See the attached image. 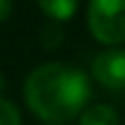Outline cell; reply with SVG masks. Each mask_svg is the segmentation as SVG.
<instances>
[{"mask_svg": "<svg viewBox=\"0 0 125 125\" xmlns=\"http://www.w3.org/2000/svg\"><path fill=\"white\" fill-rule=\"evenodd\" d=\"M90 95L88 74L70 62H42L23 81L26 107L46 125H65L79 118Z\"/></svg>", "mask_w": 125, "mask_h": 125, "instance_id": "1", "label": "cell"}, {"mask_svg": "<svg viewBox=\"0 0 125 125\" xmlns=\"http://www.w3.org/2000/svg\"><path fill=\"white\" fill-rule=\"evenodd\" d=\"M86 23L100 44L121 46L125 42V0H90Z\"/></svg>", "mask_w": 125, "mask_h": 125, "instance_id": "2", "label": "cell"}, {"mask_svg": "<svg viewBox=\"0 0 125 125\" xmlns=\"http://www.w3.org/2000/svg\"><path fill=\"white\" fill-rule=\"evenodd\" d=\"M90 74L104 90H125V49L109 46L107 51L97 53L90 65Z\"/></svg>", "mask_w": 125, "mask_h": 125, "instance_id": "3", "label": "cell"}, {"mask_svg": "<svg viewBox=\"0 0 125 125\" xmlns=\"http://www.w3.org/2000/svg\"><path fill=\"white\" fill-rule=\"evenodd\" d=\"M79 125H121V116L111 104L97 102L79 114Z\"/></svg>", "mask_w": 125, "mask_h": 125, "instance_id": "4", "label": "cell"}, {"mask_svg": "<svg viewBox=\"0 0 125 125\" xmlns=\"http://www.w3.org/2000/svg\"><path fill=\"white\" fill-rule=\"evenodd\" d=\"M37 7L49 21L65 23L79 9V0H37Z\"/></svg>", "mask_w": 125, "mask_h": 125, "instance_id": "5", "label": "cell"}, {"mask_svg": "<svg viewBox=\"0 0 125 125\" xmlns=\"http://www.w3.org/2000/svg\"><path fill=\"white\" fill-rule=\"evenodd\" d=\"M42 37V46L44 49H58L65 40V30H62V23H56V21H49L40 32Z\"/></svg>", "mask_w": 125, "mask_h": 125, "instance_id": "6", "label": "cell"}, {"mask_svg": "<svg viewBox=\"0 0 125 125\" xmlns=\"http://www.w3.org/2000/svg\"><path fill=\"white\" fill-rule=\"evenodd\" d=\"M0 125H23L21 109L7 97H0Z\"/></svg>", "mask_w": 125, "mask_h": 125, "instance_id": "7", "label": "cell"}, {"mask_svg": "<svg viewBox=\"0 0 125 125\" xmlns=\"http://www.w3.org/2000/svg\"><path fill=\"white\" fill-rule=\"evenodd\" d=\"M14 12V0H0V23H5Z\"/></svg>", "mask_w": 125, "mask_h": 125, "instance_id": "8", "label": "cell"}, {"mask_svg": "<svg viewBox=\"0 0 125 125\" xmlns=\"http://www.w3.org/2000/svg\"><path fill=\"white\" fill-rule=\"evenodd\" d=\"M2 90H5V74L0 72V93H2Z\"/></svg>", "mask_w": 125, "mask_h": 125, "instance_id": "9", "label": "cell"}, {"mask_svg": "<svg viewBox=\"0 0 125 125\" xmlns=\"http://www.w3.org/2000/svg\"><path fill=\"white\" fill-rule=\"evenodd\" d=\"M44 125H46V123H44Z\"/></svg>", "mask_w": 125, "mask_h": 125, "instance_id": "10", "label": "cell"}]
</instances>
